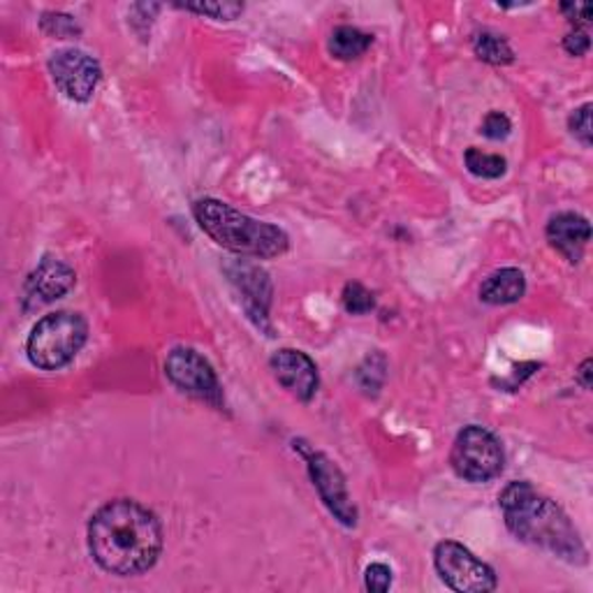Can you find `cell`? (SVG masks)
<instances>
[{
  "mask_svg": "<svg viewBox=\"0 0 593 593\" xmlns=\"http://www.w3.org/2000/svg\"><path fill=\"white\" fill-rule=\"evenodd\" d=\"M161 521L137 500H109L88 521V552L111 575L147 573L161 557Z\"/></svg>",
  "mask_w": 593,
  "mask_h": 593,
  "instance_id": "1",
  "label": "cell"
},
{
  "mask_svg": "<svg viewBox=\"0 0 593 593\" xmlns=\"http://www.w3.org/2000/svg\"><path fill=\"white\" fill-rule=\"evenodd\" d=\"M506 527L519 540L542 547L570 563H586V550L568 515L529 483H510L498 496Z\"/></svg>",
  "mask_w": 593,
  "mask_h": 593,
  "instance_id": "2",
  "label": "cell"
},
{
  "mask_svg": "<svg viewBox=\"0 0 593 593\" xmlns=\"http://www.w3.org/2000/svg\"><path fill=\"white\" fill-rule=\"evenodd\" d=\"M193 216L218 246L233 250L237 256L279 258L290 246V239L281 227L239 214L220 200H197L193 204Z\"/></svg>",
  "mask_w": 593,
  "mask_h": 593,
  "instance_id": "3",
  "label": "cell"
},
{
  "mask_svg": "<svg viewBox=\"0 0 593 593\" xmlns=\"http://www.w3.org/2000/svg\"><path fill=\"white\" fill-rule=\"evenodd\" d=\"M88 325L79 313L56 311L44 315L26 341V355L37 369L56 371L71 364L86 344Z\"/></svg>",
  "mask_w": 593,
  "mask_h": 593,
  "instance_id": "4",
  "label": "cell"
},
{
  "mask_svg": "<svg viewBox=\"0 0 593 593\" xmlns=\"http://www.w3.org/2000/svg\"><path fill=\"white\" fill-rule=\"evenodd\" d=\"M450 464L462 481L489 483L504 471V448L492 431L473 424L454 439Z\"/></svg>",
  "mask_w": 593,
  "mask_h": 593,
  "instance_id": "5",
  "label": "cell"
},
{
  "mask_svg": "<svg viewBox=\"0 0 593 593\" xmlns=\"http://www.w3.org/2000/svg\"><path fill=\"white\" fill-rule=\"evenodd\" d=\"M294 450H300V454L306 460L313 487L317 489V494H321L327 510L341 524H346V527H355L357 508L353 506V500L348 496L346 477H344V473H341V468L327 457L325 452L311 448L304 441H294Z\"/></svg>",
  "mask_w": 593,
  "mask_h": 593,
  "instance_id": "6",
  "label": "cell"
},
{
  "mask_svg": "<svg viewBox=\"0 0 593 593\" xmlns=\"http://www.w3.org/2000/svg\"><path fill=\"white\" fill-rule=\"evenodd\" d=\"M433 563L441 580L462 593H487L496 589L494 570L471 554L460 542H441L433 550Z\"/></svg>",
  "mask_w": 593,
  "mask_h": 593,
  "instance_id": "7",
  "label": "cell"
},
{
  "mask_svg": "<svg viewBox=\"0 0 593 593\" xmlns=\"http://www.w3.org/2000/svg\"><path fill=\"white\" fill-rule=\"evenodd\" d=\"M165 374L181 392L214 408H223V387L212 364L193 348H174L165 359Z\"/></svg>",
  "mask_w": 593,
  "mask_h": 593,
  "instance_id": "8",
  "label": "cell"
},
{
  "mask_svg": "<svg viewBox=\"0 0 593 593\" xmlns=\"http://www.w3.org/2000/svg\"><path fill=\"white\" fill-rule=\"evenodd\" d=\"M54 84L67 100L88 103L103 79L100 63L79 50H61L50 58Z\"/></svg>",
  "mask_w": 593,
  "mask_h": 593,
  "instance_id": "9",
  "label": "cell"
},
{
  "mask_svg": "<svg viewBox=\"0 0 593 593\" xmlns=\"http://www.w3.org/2000/svg\"><path fill=\"white\" fill-rule=\"evenodd\" d=\"M227 279L241 294V306L260 330L271 332L269 327V306H271V281L267 271L254 262H233L225 267Z\"/></svg>",
  "mask_w": 593,
  "mask_h": 593,
  "instance_id": "10",
  "label": "cell"
},
{
  "mask_svg": "<svg viewBox=\"0 0 593 593\" xmlns=\"http://www.w3.org/2000/svg\"><path fill=\"white\" fill-rule=\"evenodd\" d=\"M75 283H77V277L73 267H67L65 262L54 260V258H44L26 279L24 309L35 311L40 306H47L61 300L63 294H67L75 288Z\"/></svg>",
  "mask_w": 593,
  "mask_h": 593,
  "instance_id": "11",
  "label": "cell"
},
{
  "mask_svg": "<svg viewBox=\"0 0 593 593\" xmlns=\"http://www.w3.org/2000/svg\"><path fill=\"white\" fill-rule=\"evenodd\" d=\"M271 371L285 390L300 401H311L317 392V369L313 359L302 353L283 348L271 357Z\"/></svg>",
  "mask_w": 593,
  "mask_h": 593,
  "instance_id": "12",
  "label": "cell"
},
{
  "mask_svg": "<svg viewBox=\"0 0 593 593\" xmlns=\"http://www.w3.org/2000/svg\"><path fill=\"white\" fill-rule=\"evenodd\" d=\"M547 241L552 244L554 250L568 260L578 265L584 256V248L591 239V225L584 216L573 214V212H563L550 218L547 223Z\"/></svg>",
  "mask_w": 593,
  "mask_h": 593,
  "instance_id": "13",
  "label": "cell"
},
{
  "mask_svg": "<svg viewBox=\"0 0 593 593\" xmlns=\"http://www.w3.org/2000/svg\"><path fill=\"white\" fill-rule=\"evenodd\" d=\"M527 292V279L519 269H498L481 285V300L492 306L519 302Z\"/></svg>",
  "mask_w": 593,
  "mask_h": 593,
  "instance_id": "14",
  "label": "cell"
},
{
  "mask_svg": "<svg viewBox=\"0 0 593 593\" xmlns=\"http://www.w3.org/2000/svg\"><path fill=\"white\" fill-rule=\"evenodd\" d=\"M374 37L355 26H338L330 35V52L338 61H355L367 54Z\"/></svg>",
  "mask_w": 593,
  "mask_h": 593,
  "instance_id": "15",
  "label": "cell"
},
{
  "mask_svg": "<svg viewBox=\"0 0 593 593\" xmlns=\"http://www.w3.org/2000/svg\"><path fill=\"white\" fill-rule=\"evenodd\" d=\"M473 52L477 58L492 65H508L515 58L510 44L500 35H494L489 31H483L473 37Z\"/></svg>",
  "mask_w": 593,
  "mask_h": 593,
  "instance_id": "16",
  "label": "cell"
},
{
  "mask_svg": "<svg viewBox=\"0 0 593 593\" xmlns=\"http://www.w3.org/2000/svg\"><path fill=\"white\" fill-rule=\"evenodd\" d=\"M464 161H466L468 172L481 179H498L506 174V168H508L506 158H500L496 153H485L481 149H468Z\"/></svg>",
  "mask_w": 593,
  "mask_h": 593,
  "instance_id": "17",
  "label": "cell"
},
{
  "mask_svg": "<svg viewBox=\"0 0 593 593\" xmlns=\"http://www.w3.org/2000/svg\"><path fill=\"white\" fill-rule=\"evenodd\" d=\"M341 302H344V309L353 315H364L376 309V300H374V292L364 288L362 283L357 281H351L346 283L344 288V294H341Z\"/></svg>",
  "mask_w": 593,
  "mask_h": 593,
  "instance_id": "18",
  "label": "cell"
},
{
  "mask_svg": "<svg viewBox=\"0 0 593 593\" xmlns=\"http://www.w3.org/2000/svg\"><path fill=\"white\" fill-rule=\"evenodd\" d=\"M40 26L44 33L58 40L77 37L82 33V26L77 24V21L71 14H63V12H44L40 19Z\"/></svg>",
  "mask_w": 593,
  "mask_h": 593,
  "instance_id": "19",
  "label": "cell"
},
{
  "mask_svg": "<svg viewBox=\"0 0 593 593\" xmlns=\"http://www.w3.org/2000/svg\"><path fill=\"white\" fill-rule=\"evenodd\" d=\"M186 12H197V14H207L212 19L220 21H233L244 12L241 3H186V6H176Z\"/></svg>",
  "mask_w": 593,
  "mask_h": 593,
  "instance_id": "20",
  "label": "cell"
},
{
  "mask_svg": "<svg viewBox=\"0 0 593 593\" xmlns=\"http://www.w3.org/2000/svg\"><path fill=\"white\" fill-rule=\"evenodd\" d=\"M513 130V123L510 119L506 117V114H500V111H489L485 121H483V134L487 137V140H506V137L510 134Z\"/></svg>",
  "mask_w": 593,
  "mask_h": 593,
  "instance_id": "21",
  "label": "cell"
},
{
  "mask_svg": "<svg viewBox=\"0 0 593 593\" xmlns=\"http://www.w3.org/2000/svg\"><path fill=\"white\" fill-rule=\"evenodd\" d=\"M568 126H570V132H573L578 140L584 144V147H591V105H582L573 117L568 119Z\"/></svg>",
  "mask_w": 593,
  "mask_h": 593,
  "instance_id": "22",
  "label": "cell"
},
{
  "mask_svg": "<svg viewBox=\"0 0 593 593\" xmlns=\"http://www.w3.org/2000/svg\"><path fill=\"white\" fill-rule=\"evenodd\" d=\"M364 580H367L369 591L382 593V591H387L392 586V570L387 568L385 563H371L367 568V578H364Z\"/></svg>",
  "mask_w": 593,
  "mask_h": 593,
  "instance_id": "23",
  "label": "cell"
},
{
  "mask_svg": "<svg viewBox=\"0 0 593 593\" xmlns=\"http://www.w3.org/2000/svg\"><path fill=\"white\" fill-rule=\"evenodd\" d=\"M591 47V40H589V33L584 29H575V31H570L565 37H563V50L568 54H573V56H584Z\"/></svg>",
  "mask_w": 593,
  "mask_h": 593,
  "instance_id": "24",
  "label": "cell"
},
{
  "mask_svg": "<svg viewBox=\"0 0 593 593\" xmlns=\"http://www.w3.org/2000/svg\"><path fill=\"white\" fill-rule=\"evenodd\" d=\"M561 12L570 19V24H575V29L591 24L593 17V8L589 3H563Z\"/></svg>",
  "mask_w": 593,
  "mask_h": 593,
  "instance_id": "25",
  "label": "cell"
},
{
  "mask_svg": "<svg viewBox=\"0 0 593 593\" xmlns=\"http://www.w3.org/2000/svg\"><path fill=\"white\" fill-rule=\"evenodd\" d=\"M593 362L591 359H584L582 362V367H580V371H578V382L584 387V390H589V387H591V376H593Z\"/></svg>",
  "mask_w": 593,
  "mask_h": 593,
  "instance_id": "26",
  "label": "cell"
}]
</instances>
